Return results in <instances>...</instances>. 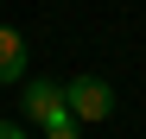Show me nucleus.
Wrapping results in <instances>:
<instances>
[{
    "instance_id": "3",
    "label": "nucleus",
    "mask_w": 146,
    "mask_h": 139,
    "mask_svg": "<svg viewBox=\"0 0 146 139\" xmlns=\"http://www.w3.org/2000/svg\"><path fill=\"white\" fill-rule=\"evenodd\" d=\"M26 38H19L13 26H0V82H19V76H26Z\"/></svg>"
},
{
    "instance_id": "5",
    "label": "nucleus",
    "mask_w": 146,
    "mask_h": 139,
    "mask_svg": "<svg viewBox=\"0 0 146 139\" xmlns=\"http://www.w3.org/2000/svg\"><path fill=\"white\" fill-rule=\"evenodd\" d=\"M0 139H26V127H19V120H0Z\"/></svg>"
},
{
    "instance_id": "2",
    "label": "nucleus",
    "mask_w": 146,
    "mask_h": 139,
    "mask_svg": "<svg viewBox=\"0 0 146 139\" xmlns=\"http://www.w3.org/2000/svg\"><path fill=\"white\" fill-rule=\"evenodd\" d=\"M19 114H26L32 127H51L57 114H70V101H64V89H57V82H26V95H19Z\"/></svg>"
},
{
    "instance_id": "4",
    "label": "nucleus",
    "mask_w": 146,
    "mask_h": 139,
    "mask_svg": "<svg viewBox=\"0 0 146 139\" xmlns=\"http://www.w3.org/2000/svg\"><path fill=\"white\" fill-rule=\"evenodd\" d=\"M76 127H83V120H76V114H57V120H51V127H44V139H76Z\"/></svg>"
},
{
    "instance_id": "1",
    "label": "nucleus",
    "mask_w": 146,
    "mask_h": 139,
    "mask_svg": "<svg viewBox=\"0 0 146 139\" xmlns=\"http://www.w3.org/2000/svg\"><path fill=\"white\" fill-rule=\"evenodd\" d=\"M64 101H70L76 120H108V114H114V89L102 76H76V82L64 89Z\"/></svg>"
}]
</instances>
